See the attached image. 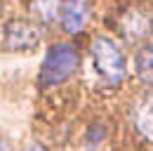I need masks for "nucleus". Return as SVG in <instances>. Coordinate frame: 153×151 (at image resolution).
<instances>
[{
    "mask_svg": "<svg viewBox=\"0 0 153 151\" xmlns=\"http://www.w3.org/2000/svg\"><path fill=\"white\" fill-rule=\"evenodd\" d=\"M78 50L71 43H54L40 66V87H54L59 83L68 80L78 69Z\"/></svg>",
    "mask_w": 153,
    "mask_h": 151,
    "instance_id": "obj_1",
    "label": "nucleus"
},
{
    "mask_svg": "<svg viewBox=\"0 0 153 151\" xmlns=\"http://www.w3.org/2000/svg\"><path fill=\"white\" fill-rule=\"evenodd\" d=\"M92 64H94L97 73L101 76V80L106 85H120L127 76V64H125V55L106 36H97L92 43Z\"/></svg>",
    "mask_w": 153,
    "mask_h": 151,
    "instance_id": "obj_2",
    "label": "nucleus"
},
{
    "mask_svg": "<svg viewBox=\"0 0 153 151\" xmlns=\"http://www.w3.org/2000/svg\"><path fill=\"white\" fill-rule=\"evenodd\" d=\"M40 45V28L31 21L14 19L5 26V47L12 52H33Z\"/></svg>",
    "mask_w": 153,
    "mask_h": 151,
    "instance_id": "obj_3",
    "label": "nucleus"
},
{
    "mask_svg": "<svg viewBox=\"0 0 153 151\" xmlns=\"http://www.w3.org/2000/svg\"><path fill=\"white\" fill-rule=\"evenodd\" d=\"M90 14H92L90 0H64L61 2V12H59V21H61L66 33L76 36L87 26Z\"/></svg>",
    "mask_w": 153,
    "mask_h": 151,
    "instance_id": "obj_4",
    "label": "nucleus"
},
{
    "mask_svg": "<svg viewBox=\"0 0 153 151\" xmlns=\"http://www.w3.org/2000/svg\"><path fill=\"white\" fill-rule=\"evenodd\" d=\"M151 28H153V17L139 12V10H132L123 17V33L130 40H139V38L149 36Z\"/></svg>",
    "mask_w": 153,
    "mask_h": 151,
    "instance_id": "obj_5",
    "label": "nucleus"
},
{
    "mask_svg": "<svg viewBox=\"0 0 153 151\" xmlns=\"http://www.w3.org/2000/svg\"><path fill=\"white\" fill-rule=\"evenodd\" d=\"M134 69H137V76L144 85L153 87V45H146L141 47L137 57H134Z\"/></svg>",
    "mask_w": 153,
    "mask_h": 151,
    "instance_id": "obj_6",
    "label": "nucleus"
},
{
    "mask_svg": "<svg viewBox=\"0 0 153 151\" xmlns=\"http://www.w3.org/2000/svg\"><path fill=\"white\" fill-rule=\"evenodd\" d=\"M134 125L146 139L153 142V99H146L134 111Z\"/></svg>",
    "mask_w": 153,
    "mask_h": 151,
    "instance_id": "obj_7",
    "label": "nucleus"
},
{
    "mask_svg": "<svg viewBox=\"0 0 153 151\" xmlns=\"http://www.w3.org/2000/svg\"><path fill=\"white\" fill-rule=\"evenodd\" d=\"M61 12V0H33L31 2V14L38 17L40 21H57Z\"/></svg>",
    "mask_w": 153,
    "mask_h": 151,
    "instance_id": "obj_8",
    "label": "nucleus"
},
{
    "mask_svg": "<svg viewBox=\"0 0 153 151\" xmlns=\"http://www.w3.org/2000/svg\"><path fill=\"white\" fill-rule=\"evenodd\" d=\"M24 151H45L42 147H38V144H33V147H28V149H24Z\"/></svg>",
    "mask_w": 153,
    "mask_h": 151,
    "instance_id": "obj_9",
    "label": "nucleus"
},
{
    "mask_svg": "<svg viewBox=\"0 0 153 151\" xmlns=\"http://www.w3.org/2000/svg\"><path fill=\"white\" fill-rule=\"evenodd\" d=\"M0 151H5V147H2V144H0Z\"/></svg>",
    "mask_w": 153,
    "mask_h": 151,
    "instance_id": "obj_10",
    "label": "nucleus"
}]
</instances>
